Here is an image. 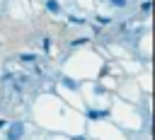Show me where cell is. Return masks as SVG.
Wrapping results in <instances>:
<instances>
[{"label":"cell","instance_id":"1","mask_svg":"<svg viewBox=\"0 0 155 140\" xmlns=\"http://www.w3.org/2000/svg\"><path fill=\"white\" fill-rule=\"evenodd\" d=\"M22 133H24V126L17 121V123H12V126H10V133H7V138H10V140H19V138H22Z\"/></svg>","mask_w":155,"mask_h":140},{"label":"cell","instance_id":"2","mask_svg":"<svg viewBox=\"0 0 155 140\" xmlns=\"http://www.w3.org/2000/svg\"><path fill=\"white\" fill-rule=\"evenodd\" d=\"M46 7H48V12H58V10H61V5H58L56 0H48V2H46Z\"/></svg>","mask_w":155,"mask_h":140},{"label":"cell","instance_id":"3","mask_svg":"<svg viewBox=\"0 0 155 140\" xmlns=\"http://www.w3.org/2000/svg\"><path fill=\"white\" fill-rule=\"evenodd\" d=\"M99 116H107V111H90V118H99Z\"/></svg>","mask_w":155,"mask_h":140},{"label":"cell","instance_id":"4","mask_svg":"<svg viewBox=\"0 0 155 140\" xmlns=\"http://www.w3.org/2000/svg\"><path fill=\"white\" fill-rule=\"evenodd\" d=\"M111 5H114V7H124V5H126V0H111Z\"/></svg>","mask_w":155,"mask_h":140},{"label":"cell","instance_id":"5","mask_svg":"<svg viewBox=\"0 0 155 140\" xmlns=\"http://www.w3.org/2000/svg\"><path fill=\"white\" fill-rule=\"evenodd\" d=\"M73 140H85V138H80V135H78V138H73Z\"/></svg>","mask_w":155,"mask_h":140},{"label":"cell","instance_id":"6","mask_svg":"<svg viewBox=\"0 0 155 140\" xmlns=\"http://www.w3.org/2000/svg\"><path fill=\"white\" fill-rule=\"evenodd\" d=\"M2 126H5V121H0V128H2Z\"/></svg>","mask_w":155,"mask_h":140}]
</instances>
